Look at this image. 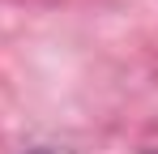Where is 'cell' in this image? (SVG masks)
Returning <instances> with one entry per match:
<instances>
[{"mask_svg": "<svg viewBox=\"0 0 158 154\" xmlns=\"http://www.w3.org/2000/svg\"><path fill=\"white\" fill-rule=\"evenodd\" d=\"M145 154H158V150H145Z\"/></svg>", "mask_w": 158, "mask_h": 154, "instance_id": "obj_1", "label": "cell"}, {"mask_svg": "<svg viewBox=\"0 0 158 154\" xmlns=\"http://www.w3.org/2000/svg\"><path fill=\"white\" fill-rule=\"evenodd\" d=\"M39 154H47V150H39Z\"/></svg>", "mask_w": 158, "mask_h": 154, "instance_id": "obj_2", "label": "cell"}]
</instances>
